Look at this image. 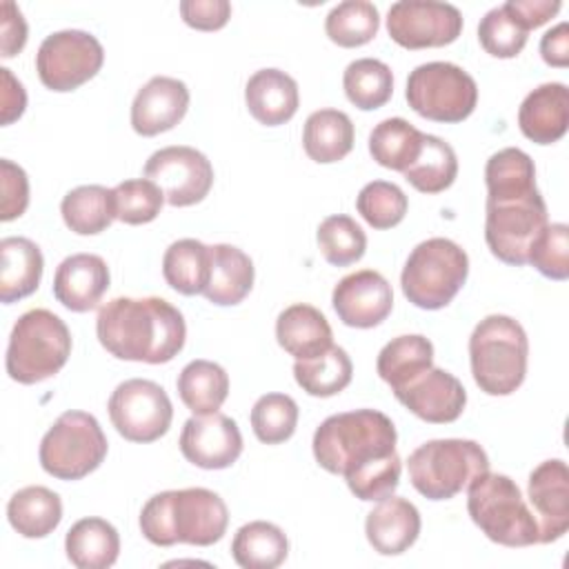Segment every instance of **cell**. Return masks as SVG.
<instances>
[{
    "mask_svg": "<svg viewBox=\"0 0 569 569\" xmlns=\"http://www.w3.org/2000/svg\"><path fill=\"white\" fill-rule=\"evenodd\" d=\"M527 33L505 4L489 9L478 24L480 47L493 58H516L527 44Z\"/></svg>",
    "mask_w": 569,
    "mask_h": 569,
    "instance_id": "obj_47",
    "label": "cell"
},
{
    "mask_svg": "<svg viewBox=\"0 0 569 569\" xmlns=\"http://www.w3.org/2000/svg\"><path fill=\"white\" fill-rule=\"evenodd\" d=\"M182 456L200 469H227L242 453V433L233 418L216 411L191 416L180 431Z\"/></svg>",
    "mask_w": 569,
    "mask_h": 569,
    "instance_id": "obj_16",
    "label": "cell"
},
{
    "mask_svg": "<svg viewBox=\"0 0 569 569\" xmlns=\"http://www.w3.org/2000/svg\"><path fill=\"white\" fill-rule=\"evenodd\" d=\"M71 356V331L49 309L24 311L9 336L7 373L20 385H36L56 376Z\"/></svg>",
    "mask_w": 569,
    "mask_h": 569,
    "instance_id": "obj_5",
    "label": "cell"
},
{
    "mask_svg": "<svg viewBox=\"0 0 569 569\" xmlns=\"http://www.w3.org/2000/svg\"><path fill=\"white\" fill-rule=\"evenodd\" d=\"M540 56L551 67H567L569 64V24L560 22L549 29L540 40Z\"/></svg>",
    "mask_w": 569,
    "mask_h": 569,
    "instance_id": "obj_53",
    "label": "cell"
},
{
    "mask_svg": "<svg viewBox=\"0 0 569 569\" xmlns=\"http://www.w3.org/2000/svg\"><path fill=\"white\" fill-rule=\"evenodd\" d=\"M107 436L87 411H64L40 440V467L58 480H80L107 458Z\"/></svg>",
    "mask_w": 569,
    "mask_h": 569,
    "instance_id": "obj_10",
    "label": "cell"
},
{
    "mask_svg": "<svg viewBox=\"0 0 569 569\" xmlns=\"http://www.w3.org/2000/svg\"><path fill=\"white\" fill-rule=\"evenodd\" d=\"M227 525L229 511L224 500L204 487L160 491L140 511V531L158 547L178 542L209 547L224 536Z\"/></svg>",
    "mask_w": 569,
    "mask_h": 569,
    "instance_id": "obj_2",
    "label": "cell"
},
{
    "mask_svg": "<svg viewBox=\"0 0 569 569\" xmlns=\"http://www.w3.org/2000/svg\"><path fill=\"white\" fill-rule=\"evenodd\" d=\"M109 267L96 253H73L64 258L53 276V296L69 311L84 313L98 307L109 289Z\"/></svg>",
    "mask_w": 569,
    "mask_h": 569,
    "instance_id": "obj_21",
    "label": "cell"
},
{
    "mask_svg": "<svg viewBox=\"0 0 569 569\" xmlns=\"http://www.w3.org/2000/svg\"><path fill=\"white\" fill-rule=\"evenodd\" d=\"M518 127L536 144L558 142L569 127V89L545 82L529 91L518 109Z\"/></svg>",
    "mask_w": 569,
    "mask_h": 569,
    "instance_id": "obj_23",
    "label": "cell"
},
{
    "mask_svg": "<svg viewBox=\"0 0 569 569\" xmlns=\"http://www.w3.org/2000/svg\"><path fill=\"white\" fill-rule=\"evenodd\" d=\"M353 122L340 109H318L305 120V153L320 164L338 162L353 149Z\"/></svg>",
    "mask_w": 569,
    "mask_h": 569,
    "instance_id": "obj_29",
    "label": "cell"
},
{
    "mask_svg": "<svg viewBox=\"0 0 569 569\" xmlns=\"http://www.w3.org/2000/svg\"><path fill=\"white\" fill-rule=\"evenodd\" d=\"M467 511L476 527L502 547L538 545V522L520 487L505 473L485 471L467 487Z\"/></svg>",
    "mask_w": 569,
    "mask_h": 569,
    "instance_id": "obj_6",
    "label": "cell"
},
{
    "mask_svg": "<svg viewBox=\"0 0 569 569\" xmlns=\"http://www.w3.org/2000/svg\"><path fill=\"white\" fill-rule=\"evenodd\" d=\"M387 31L405 49L445 47L462 33V13L449 2L400 0L387 11Z\"/></svg>",
    "mask_w": 569,
    "mask_h": 569,
    "instance_id": "obj_14",
    "label": "cell"
},
{
    "mask_svg": "<svg viewBox=\"0 0 569 569\" xmlns=\"http://www.w3.org/2000/svg\"><path fill=\"white\" fill-rule=\"evenodd\" d=\"M0 76H2V124H11L24 113L27 93L22 82L16 80L7 67L0 69Z\"/></svg>",
    "mask_w": 569,
    "mask_h": 569,
    "instance_id": "obj_54",
    "label": "cell"
},
{
    "mask_svg": "<svg viewBox=\"0 0 569 569\" xmlns=\"http://www.w3.org/2000/svg\"><path fill=\"white\" fill-rule=\"evenodd\" d=\"M211 273L209 247L196 238H182L167 247L162 256V276L167 284L182 296L204 293Z\"/></svg>",
    "mask_w": 569,
    "mask_h": 569,
    "instance_id": "obj_34",
    "label": "cell"
},
{
    "mask_svg": "<svg viewBox=\"0 0 569 569\" xmlns=\"http://www.w3.org/2000/svg\"><path fill=\"white\" fill-rule=\"evenodd\" d=\"M109 418L116 431L129 442H153L162 438L173 418L167 391L147 378L120 382L109 398Z\"/></svg>",
    "mask_w": 569,
    "mask_h": 569,
    "instance_id": "obj_13",
    "label": "cell"
},
{
    "mask_svg": "<svg viewBox=\"0 0 569 569\" xmlns=\"http://www.w3.org/2000/svg\"><path fill=\"white\" fill-rule=\"evenodd\" d=\"M144 178L153 180L171 207H191L204 200L213 187V167L207 156L187 144L158 149L144 164Z\"/></svg>",
    "mask_w": 569,
    "mask_h": 569,
    "instance_id": "obj_15",
    "label": "cell"
},
{
    "mask_svg": "<svg viewBox=\"0 0 569 569\" xmlns=\"http://www.w3.org/2000/svg\"><path fill=\"white\" fill-rule=\"evenodd\" d=\"M531 513L538 522V542H556L569 529V469L565 460L540 462L527 482Z\"/></svg>",
    "mask_w": 569,
    "mask_h": 569,
    "instance_id": "obj_18",
    "label": "cell"
},
{
    "mask_svg": "<svg viewBox=\"0 0 569 569\" xmlns=\"http://www.w3.org/2000/svg\"><path fill=\"white\" fill-rule=\"evenodd\" d=\"M507 11L527 29H536L560 11L558 0H507Z\"/></svg>",
    "mask_w": 569,
    "mask_h": 569,
    "instance_id": "obj_52",
    "label": "cell"
},
{
    "mask_svg": "<svg viewBox=\"0 0 569 569\" xmlns=\"http://www.w3.org/2000/svg\"><path fill=\"white\" fill-rule=\"evenodd\" d=\"M9 525L24 538H44L62 520V500L56 491L31 485L18 489L7 505Z\"/></svg>",
    "mask_w": 569,
    "mask_h": 569,
    "instance_id": "obj_31",
    "label": "cell"
},
{
    "mask_svg": "<svg viewBox=\"0 0 569 569\" xmlns=\"http://www.w3.org/2000/svg\"><path fill=\"white\" fill-rule=\"evenodd\" d=\"M400 471H402V460L393 451L389 456L376 458L349 473H345L349 491L362 500V502H378L387 496H391L398 485H400Z\"/></svg>",
    "mask_w": 569,
    "mask_h": 569,
    "instance_id": "obj_46",
    "label": "cell"
},
{
    "mask_svg": "<svg viewBox=\"0 0 569 569\" xmlns=\"http://www.w3.org/2000/svg\"><path fill=\"white\" fill-rule=\"evenodd\" d=\"M398 402L413 416L431 425H447L460 418L467 405V391L462 382L438 367L427 369L407 387L393 391Z\"/></svg>",
    "mask_w": 569,
    "mask_h": 569,
    "instance_id": "obj_19",
    "label": "cell"
},
{
    "mask_svg": "<svg viewBox=\"0 0 569 569\" xmlns=\"http://www.w3.org/2000/svg\"><path fill=\"white\" fill-rule=\"evenodd\" d=\"M176 387L180 400L193 416L216 413L229 396V376L218 362L191 360L182 367Z\"/></svg>",
    "mask_w": 569,
    "mask_h": 569,
    "instance_id": "obj_35",
    "label": "cell"
},
{
    "mask_svg": "<svg viewBox=\"0 0 569 569\" xmlns=\"http://www.w3.org/2000/svg\"><path fill=\"white\" fill-rule=\"evenodd\" d=\"M322 258L333 267H349L365 256L367 236L362 227L345 213L327 216L316 231Z\"/></svg>",
    "mask_w": 569,
    "mask_h": 569,
    "instance_id": "obj_41",
    "label": "cell"
},
{
    "mask_svg": "<svg viewBox=\"0 0 569 569\" xmlns=\"http://www.w3.org/2000/svg\"><path fill=\"white\" fill-rule=\"evenodd\" d=\"M298 425V405L287 393H264L251 409V427L260 442L280 445L289 440Z\"/></svg>",
    "mask_w": 569,
    "mask_h": 569,
    "instance_id": "obj_42",
    "label": "cell"
},
{
    "mask_svg": "<svg viewBox=\"0 0 569 569\" xmlns=\"http://www.w3.org/2000/svg\"><path fill=\"white\" fill-rule=\"evenodd\" d=\"M189 109V89L171 76H153L138 89L131 102V127L138 136L151 138L173 129Z\"/></svg>",
    "mask_w": 569,
    "mask_h": 569,
    "instance_id": "obj_20",
    "label": "cell"
},
{
    "mask_svg": "<svg viewBox=\"0 0 569 569\" xmlns=\"http://www.w3.org/2000/svg\"><path fill=\"white\" fill-rule=\"evenodd\" d=\"M104 62V49L96 36L80 29L49 33L36 53L40 82L58 93L89 82Z\"/></svg>",
    "mask_w": 569,
    "mask_h": 569,
    "instance_id": "obj_12",
    "label": "cell"
},
{
    "mask_svg": "<svg viewBox=\"0 0 569 569\" xmlns=\"http://www.w3.org/2000/svg\"><path fill=\"white\" fill-rule=\"evenodd\" d=\"M527 356V333L511 316L482 318L469 338L471 376L489 396H509L525 382Z\"/></svg>",
    "mask_w": 569,
    "mask_h": 569,
    "instance_id": "obj_4",
    "label": "cell"
},
{
    "mask_svg": "<svg viewBox=\"0 0 569 569\" xmlns=\"http://www.w3.org/2000/svg\"><path fill=\"white\" fill-rule=\"evenodd\" d=\"M342 87L353 107L373 111L389 102L393 93V73L382 60L358 58L347 64Z\"/></svg>",
    "mask_w": 569,
    "mask_h": 569,
    "instance_id": "obj_39",
    "label": "cell"
},
{
    "mask_svg": "<svg viewBox=\"0 0 569 569\" xmlns=\"http://www.w3.org/2000/svg\"><path fill=\"white\" fill-rule=\"evenodd\" d=\"M433 367V345L420 333H407L389 340L376 360L378 376L398 391Z\"/></svg>",
    "mask_w": 569,
    "mask_h": 569,
    "instance_id": "obj_30",
    "label": "cell"
},
{
    "mask_svg": "<svg viewBox=\"0 0 569 569\" xmlns=\"http://www.w3.org/2000/svg\"><path fill=\"white\" fill-rule=\"evenodd\" d=\"M276 338L296 360L313 358L333 345V333L325 313L305 302L289 305L280 311L276 320Z\"/></svg>",
    "mask_w": 569,
    "mask_h": 569,
    "instance_id": "obj_25",
    "label": "cell"
},
{
    "mask_svg": "<svg viewBox=\"0 0 569 569\" xmlns=\"http://www.w3.org/2000/svg\"><path fill=\"white\" fill-rule=\"evenodd\" d=\"M380 29V13L373 2L345 0L336 4L325 20V31L331 42L345 49L362 47L376 38Z\"/></svg>",
    "mask_w": 569,
    "mask_h": 569,
    "instance_id": "obj_40",
    "label": "cell"
},
{
    "mask_svg": "<svg viewBox=\"0 0 569 569\" xmlns=\"http://www.w3.org/2000/svg\"><path fill=\"white\" fill-rule=\"evenodd\" d=\"M409 200L405 191L387 180L365 184L356 198V209L373 229H391L402 222Z\"/></svg>",
    "mask_w": 569,
    "mask_h": 569,
    "instance_id": "obj_43",
    "label": "cell"
},
{
    "mask_svg": "<svg viewBox=\"0 0 569 569\" xmlns=\"http://www.w3.org/2000/svg\"><path fill=\"white\" fill-rule=\"evenodd\" d=\"M180 16L198 31H216L229 22L231 4L227 0H182Z\"/></svg>",
    "mask_w": 569,
    "mask_h": 569,
    "instance_id": "obj_50",
    "label": "cell"
},
{
    "mask_svg": "<svg viewBox=\"0 0 569 569\" xmlns=\"http://www.w3.org/2000/svg\"><path fill=\"white\" fill-rule=\"evenodd\" d=\"M0 300L11 305L31 296L44 269L40 247L24 236H7L0 240Z\"/></svg>",
    "mask_w": 569,
    "mask_h": 569,
    "instance_id": "obj_26",
    "label": "cell"
},
{
    "mask_svg": "<svg viewBox=\"0 0 569 569\" xmlns=\"http://www.w3.org/2000/svg\"><path fill=\"white\" fill-rule=\"evenodd\" d=\"M365 533L380 556H400L418 540L420 511L407 498L391 493L367 513Z\"/></svg>",
    "mask_w": 569,
    "mask_h": 569,
    "instance_id": "obj_22",
    "label": "cell"
},
{
    "mask_svg": "<svg viewBox=\"0 0 569 569\" xmlns=\"http://www.w3.org/2000/svg\"><path fill=\"white\" fill-rule=\"evenodd\" d=\"M211 273L204 298L218 307L242 302L253 287V262L233 244H211Z\"/></svg>",
    "mask_w": 569,
    "mask_h": 569,
    "instance_id": "obj_27",
    "label": "cell"
},
{
    "mask_svg": "<svg viewBox=\"0 0 569 569\" xmlns=\"http://www.w3.org/2000/svg\"><path fill=\"white\" fill-rule=\"evenodd\" d=\"M244 102L260 124H284L296 116L300 104L298 82L280 69H260L247 80Z\"/></svg>",
    "mask_w": 569,
    "mask_h": 569,
    "instance_id": "obj_24",
    "label": "cell"
},
{
    "mask_svg": "<svg viewBox=\"0 0 569 569\" xmlns=\"http://www.w3.org/2000/svg\"><path fill=\"white\" fill-rule=\"evenodd\" d=\"M96 333L118 360L164 365L182 351L187 325L164 298H113L100 307Z\"/></svg>",
    "mask_w": 569,
    "mask_h": 569,
    "instance_id": "obj_1",
    "label": "cell"
},
{
    "mask_svg": "<svg viewBox=\"0 0 569 569\" xmlns=\"http://www.w3.org/2000/svg\"><path fill=\"white\" fill-rule=\"evenodd\" d=\"M487 193L522 191L536 187V167L529 153L518 147H505L496 151L485 167Z\"/></svg>",
    "mask_w": 569,
    "mask_h": 569,
    "instance_id": "obj_44",
    "label": "cell"
},
{
    "mask_svg": "<svg viewBox=\"0 0 569 569\" xmlns=\"http://www.w3.org/2000/svg\"><path fill=\"white\" fill-rule=\"evenodd\" d=\"M485 211V240L489 251L505 264H527L533 242L549 224L547 204L538 187L487 193Z\"/></svg>",
    "mask_w": 569,
    "mask_h": 569,
    "instance_id": "obj_9",
    "label": "cell"
},
{
    "mask_svg": "<svg viewBox=\"0 0 569 569\" xmlns=\"http://www.w3.org/2000/svg\"><path fill=\"white\" fill-rule=\"evenodd\" d=\"M27 42V22L22 18V11L11 2H0V56L13 58L22 51Z\"/></svg>",
    "mask_w": 569,
    "mask_h": 569,
    "instance_id": "obj_51",
    "label": "cell"
},
{
    "mask_svg": "<svg viewBox=\"0 0 569 569\" xmlns=\"http://www.w3.org/2000/svg\"><path fill=\"white\" fill-rule=\"evenodd\" d=\"M409 107L433 122H462L478 104L476 80L453 62L418 64L407 78Z\"/></svg>",
    "mask_w": 569,
    "mask_h": 569,
    "instance_id": "obj_11",
    "label": "cell"
},
{
    "mask_svg": "<svg viewBox=\"0 0 569 569\" xmlns=\"http://www.w3.org/2000/svg\"><path fill=\"white\" fill-rule=\"evenodd\" d=\"M405 180L422 193H440L449 189L458 176V158L449 142L425 133L418 158L402 171Z\"/></svg>",
    "mask_w": 569,
    "mask_h": 569,
    "instance_id": "obj_38",
    "label": "cell"
},
{
    "mask_svg": "<svg viewBox=\"0 0 569 569\" xmlns=\"http://www.w3.org/2000/svg\"><path fill=\"white\" fill-rule=\"evenodd\" d=\"M353 376V365L351 358L342 347L331 345L327 351L296 360L293 362V378L307 391L309 396L316 398H329L340 393Z\"/></svg>",
    "mask_w": 569,
    "mask_h": 569,
    "instance_id": "obj_37",
    "label": "cell"
},
{
    "mask_svg": "<svg viewBox=\"0 0 569 569\" xmlns=\"http://www.w3.org/2000/svg\"><path fill=\"white\" fill-rule=\"evenodd\" d=\"M333 309L342 325L356 329L378 327L393 309L389 280L373 269H360L345 276L331 293Z\"/></svg>",
    "mask_w": 569,
    "mask_h": 569,
    "instance_id": "obj_17",
    "label": "cell"
},
{
    "mask_svg": "<svg viewBox=\"0 0 569 569\" xmlns=\"http://www.w3.org/2000/svg\"><path fill=\"white\" fill-rule=\"evenodd\" d=\"M407 471L418 493L429 500H449L489 471V458L476 440L440 438L413 449Z\"/></svg>",
    "mask_w": 569,
    "mask_h": 569,
    "instance_id": "obj_7",
    "label": "cell"
},
{
    "mask_svg": "<svg viewBox=\"0 0 569 569\" xmlns=\"http://www.w3.org/2000/svg\"><path fill=\"white\" fill-rule=\"evenodd\" d=\"M469 276L467 251L449 238H429L409 253L400 284L405 298L427 311L447 307Z\"/></svg>",
    "mask_w": 569,
    "mask_h": 569,
    "instance_id": "obj_8",
    "label": "cell"
},
{
    "mask_svg": "<svg viewBox=\"0 0 569 569\" xmlns=\"http://www.w3.org/2000/svg\"><path fill=\"white\" fill-rule=\"evenodd\" d=\"M287 553L284 531L267 520L242 525L231 540V556L242 569H276L287 560Z\"/></svg>",
    "mask_w": 569,
    "mask_h": 569,
    "instance_id": "obj_32",
    "label": "cell"
},
{
    "mask_svg": "<svg viewBox=\"0 0 569 569\" xmlns=\"http://www.w3.org/2000/svg\"><path fill=\"white\" fill-rule=\"evenodd\" d=\"M425 133L405 118H387L378 122L369 133L371 158L393 171H405L420 153Z\"/></svg>",
    "mask_w": 569,
    "mask_h": 569,
    "instance_id": "obj_36",
    "label": "cell"
},
{
    "mask_svg": "<svg viewBox=\"0 0 569 569\" xmlns=\"http://www.w3.org/2000/svg\"><path fill=\"white\" fill-rule=\"evenodd\" d=\"M60 213L64 224L78 236L102 233L116 220L113 189L102 184L76 187L62 198Z\"/></svg>",
    "mask_w": 569,
    "mask_h": 569,
    "instance_id": "obj_33",
    "label": "cell"
},
{
    "mask_svg": "<svg viewBox=\"0 0 569 569\" xmlns=\"http://www.w3.org/2000/svg\"><path fill=\"white\" fill-rule=\"evenodd\" d=\"M527 264L538 269L545 278L567 280L569 278V227L565 222L547 224L533 242Z\"/></svg>",
    "mask_w": 569,
    "mask_h": 569,
    "instance_id": "obj_48",
    "label": "cell"
},
{
    "mask_svg": "<svg viewBox=\"0 0 569 569\" xmlns=\"http://www.w3.org/2000/svg\"><path fill=\"white\" fill-rule=\"evenodd\" d=\"M0 171H2V211L0 218L2 222L16 220L27 211L29 204V178L24 169L9 158L0 160Z\"/></svg>",
    "mask_w": 569,
    "mask_h": 569,
    "instance_id": "obj_49",
    "label": "cell"
},
{
    "mask_svg": "<svg viewBox=\"0 0 569 569\" xmlns=\"http://www.w3.org/2000/svg\"><path fill=\"white\" fill-rule=\"evenodd\" d=\"M396 427L389 416L376 409L333 413L313 433L316 462L336 476H345L376 458L396 451Z\"/></svg>",
    "mask_w": 569,
    "mask_h": 569,
    "instance_id": "obj_3",
    "label": "cell"
},
{
    "mask_svg": "<svg viewBox=\"0 0 569 569\" xmlns=\"http://www.w3.org/2000/svg\"><path fill=\"white\" fill-rule=\"evenodd\" d=\"M64 551L78 569H107L118 560L120 536L104 518H82L67 531Z\"/></svg>",
    "mask_w": 569,
    "mask_h": 569,
    "instance_id": "obj_28",
    "label": "cell"
},
{
    "mask_svg": "<svg viewBox=\"0 0 569 569\" xmlns=\"http://www.w3.org/2000/svg\"><path fill=\"white\" fill-rule=\"evenodd\" d=\"M116 220L124 224H147L158 218L164 200L162 189L149 178L124 180L113 187Z\"/></svg>",
    "mask_w": 569,
    "mask_h": 569,
    "instance_id": "obj_45",
    "label": "cell"
}]
</instances>
